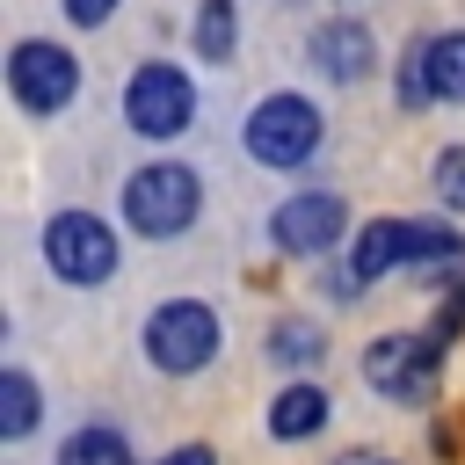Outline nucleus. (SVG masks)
I'll return each mask as SVG.
<instances>
[{"label":"nucleus","instance_id":"obj_9","mask_svg":"<svg viewBox=\"0 0 465 465\" xmlns=\"http://www.w3.org/2000/svg\"><path fill=\"white\" fill-rule=\"evenodd\" d=\"M269 232L291 254H320V247H334L349 232V211H341V196H291V203H276Z\"/></svg>","mask_w":465,"mask_h":465},{"label":"nucleus","instance_id":"obj_3","mask_svg":"<svg viewBox=\"0 0 465 465\" xmlns=\"http://www.w3.org/2000/svg\"><path fill=\"white\" fill-rule=\"evenodd\" d=\"M145 356H153V371H174V378L203 371V363L218 356V320H211V305H196V298L160 305V312L145 320Z\"/></svg>","mask_w":465,"mask_h":465},{"label":"nucleus","instance_id":"obj_11","mask_svg":"<svg viewBox=\"0 0 465 465\" xmlns=\"http://www.w3.org/2000/svg\"><path fill=\"white\" fill-rule=\"evenodd\" d=\"M320 421H327V400H320L312 385H283L276 407H269V436H283V443H291V436H312Z\"/></svg>","mask_w":465,"mask_h":465},{"label":"nucleus","instance_id":"obj_1","mask_svg":"<svg viewBox=\"0 0 465 465\" xmlns=\"http://www.w3.org/2000/svg\"><path fill=\"white\" fill-rule=\"evenodd\" d=\"M196 203H203V189H196V174H189L182 160H153V167H138V174L124 182V218H131V232H145V240H174V232L196 218Z\"/></svg>","mask_w":465,"mask_h":465},{"label":"nucleus","instance_id":"obj_6","mask_svg":"<svg viewBox=\"0 0 465 465\" xmlns=\"http://www.w3.org/2000/svg\"><path fill=\"white\" fill-rule=\"evenodd\" d=\"M312 145H320V109L305 94H269L247 116V153L269 167H298V160H312Z\"/></svg>","mask_w":465,"mask_h":465},{"label":"nucleus","instance_id":"obj_18","mask_svg":"<svg viewBox=\"0 0 465 465\" xmlns=\"http://www.w3.org/2000/svg\"><path fill=\"white\" fill-rule=\"evenodd\" d=\"M109 7H116V0H65V15H73L80 29H94V22H109Z\"/></svg>","mask_w":465,"mask_h":465},{"label":"nucleus","instance_id":"obj_17","mask_svg":"<svg viewBox=\"0 0 465 465\" xmlns=\"http://www.w3.org/2000/svg\"><path fill=\"white\" fill-rule=\"evenodd\" d=\"M436 189H443V203H465V145H450L436 160Z\"/></svg>","mask_w":465,"mask_h":465},{"label":"nucleus","instance_id":"obj_13","mask_svg":"<svg viewBox=\"0 0 465 465\" xmlns=\"http://www.w3.org/2000/svg\"><path fill=\"white\" fill-rule=\"evenodd\" d=\"M29 429H36V385L22 371H7L0 378V436H29Z\"/></svg>","mask_w":465,"mask_h":465},{"label":"nucleus","instance_id":"obj_8","mask_svg":"<svg viewBox=\"0 0 465 465\" xmlns=\"http://www.w3.org/2000/svg\"><path fill=\"white\" fill-rule=\"evenodd\" d=\"M363 378L392 400H429L436 392V341L429 334H385L363 349Z\"/></svg>","mask_w":465,"mask_h":465},{"label":"nucleus","instance_id":"obj_12","mask_svg":"<svg viewBox=\"0 0 465 465\" xmlns=\"http://www.w3.org/2000/svg\"><path fill=\"white\" fill-rule=\"evenodd\" d=\"M429 80H436V94H443V102H465V29L429 44Z\"/></svg>","mask_w":465,"mask_h":465},{"label":"nucleus","instance_id":"obj_4","mask_svg":"<svg viewBox=\"0 0 465 465\" xmlns=\"http://www.w3.org/2000/svg\"><path fill=\"white\" fill-rule=\"evenodd\" d=\"M44 262L65 283H102V276H116V232L94 211H58L44 225Z\"/></svg>","mask_w":465,"mask_h":465},{"label":"nucleus","instance_id":"obj_20","mask_svg":"<svg viewBox=\"0 0 465 465\" xmlns=\"http://www.w3.org/2000/svg\"><path fill=\"white\" fill-rule=\"evenodd\" d=\"M341 465H385V458H341Z\"/></svg>","mask_w":465,"mask_h":465},{"label":"nucleus","instance_id":"obj_19","mask_svg":"<svg viewBox=\"0 0 465 465\" xmlns=\"http://www.w3.org/2000/svg\"><path fill=\"white\" fill-rule=\"evenodd\" d=\"M160 465H211V450H203V443H189V450H174V458H160Z\"/></svg>","mask_w":465,"mask_h":465},{"label":"nucleus","instance_id":"obj_5","mask_svg":"<svg viewBox=\"0 0 465 465\" xmlns=\"http://www.w3.org/2000/svg\"><path fill=\"white\" fill-rule=\"evenodd\" d=\"M124 116H131L138 138H174V131H189V116H196L189 73H174V65H138L131 87H124Z\"/></svg>","mask_w":465,"mask_h":465},{"label":"nucleus","instance_id":"obj_15","mask_svg":"<svg viewBox=\"0 0 465 465\" xmlns=\"http://www.w3.org/2000/svg\"><path fill=\"white\" fill-rule=\"evenodd\" d=\"M232 36H240L232 0H203V15H196V51H203V58H232Z\"/></svg>","mask_w":465,"mask_h":465},{"label":"nucleus","instance_id":"obj_7","mask_svg":"<svg viewBox=\"0 0 465 465\" xmlns=\"http://www.w3.org/2000/svg\"><path fill=\"white\" fill-rule=\"evenodd\" d=\"M7 87H15L22 109L51 116V109H65V102L80 94V65H73V51H58V44H15V58H7Z\"/></svg>","mask_w":465,"mask_h":465},{"label":"nucleus","instance_id":"obj_10","mask_svg":"<svg viewBox=\"0 0 465 465\" xmlns=\"http://www.w3.org/2000/svg\"><path fill=\"white\" fill-rule=\"evenodd\" d=\"M312 58H320V73H327V80H363V73H371V29L334 22V29H320V36H312Z\"/></svg>","mask_w":465,"mask_h":465},{"label":"nucleus","instance_id":"obj_2","mask_svg":"<svg viewBox=\"0 0 465 465\" xmlns=\"http://www.w3.org/2000/svg\"><path fill=\"white\" fill-rule=\"evenodd\" d=\"M458 254V232L429 225V218H378L356 232V254H349V283H378L392 262H450Z\"/></svg>","mask_w":465,"mask_h":465},{"label":"nucleus","instance_id":"obj_16","mask_svg":"<svg viewBox=\"0 0 465 465\" xmlns=\"http://www.w3.org/2000/svg\"><path fill=\"white\" fill-rule=\"evenodd\" d=\"M269 356H276V363H312V356H320V327H305V320H283V327L269 334Z\"/></svg>","mask_w":465,"mask_h":465},{"label":"nucleus","instance_id":"obj_14","mask_svg":"<svg viewBox=\"0 0 465 465\" xmlns=\"http://www.w3.org/2000/svg\"><path fill=\"white\" fill-rule=\"evenodd\" d=\"M58 465H131V450H124L116 429H80V436L58 450Z\"/></svg>","mask_w":465,"mask_h":465}]
</instances>
